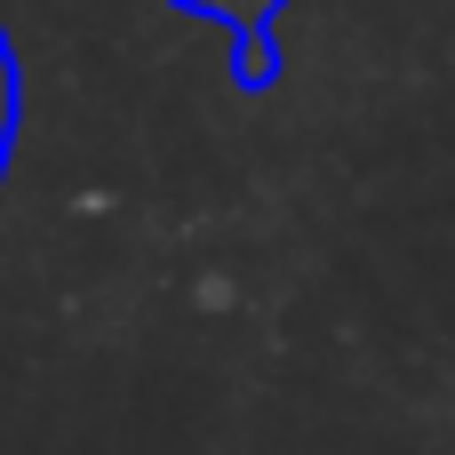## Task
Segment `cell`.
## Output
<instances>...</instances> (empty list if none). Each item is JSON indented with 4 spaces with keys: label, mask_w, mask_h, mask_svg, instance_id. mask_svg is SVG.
I'll list each match as a JSON object with an SVG mask.
<instances>
[{
    "label": "cell",
    "mask_w": 455,
    "mask_h": 455,
    "mask_svg": "<svg viewBox=\"0 0 455 455\" xmlns=\"http://www.w3.org/2000/svg\"><path fill=\"white\" fill-rule=\"evenodd\" d=\"M16 120H24V88H16V48L0 32V176H8V152H16Z\"/></svg>",
    "instance_id": "cell-2"
},
{
    "label": "cell",
    "mask_w": 455,
    "mask_h": 455,
    "mask_svg": "<svg viewBox=\"0 0 455 455\" xmlns=\"http://www.w3.org/2000/svg\"><path fill=\"white\" fill-rule=\"evenodd\" d=\"M168 8H184V16H216L224 32H232V88L240 96H264V88H280V16L296 8V0H168Z\"/></svg>",
    "instance_id": "cell-1"
}]
</instances>
